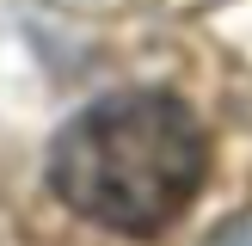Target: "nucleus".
Masks as SVG:
<instances>
[{
	"instance_id": "obj_2",
	"label": "nucleus",
	"mask_w": 252,
	"mask_h": 246,
	"mask_svg": "<svg viewBox=\"0 0 252 246\" xmlns=\"http://www.w3.org/2000/svg\"><path fill=\"white\" fill-rule=\"evenodd\" d=\"M209 246H252V215H240V221H228V228L216 234Z\"/></svg>"
},
{
	"instance_id": "obj_1",
	"label": "nucleus",
	"mask_w": 252,
	"mask_h": 246,
	"mask_svg": "<svg viewBox=\"0 0 252 246\" xmlns=\"http://www.w3.org/2000/svg\"><path fill=\"white\" fill-rule=\"evenodd\" d=\"M209 172V135L172 92H111L49 148V184L74 215L117 234H160L191 209Z\"/></svg>"
}]
</instances>
